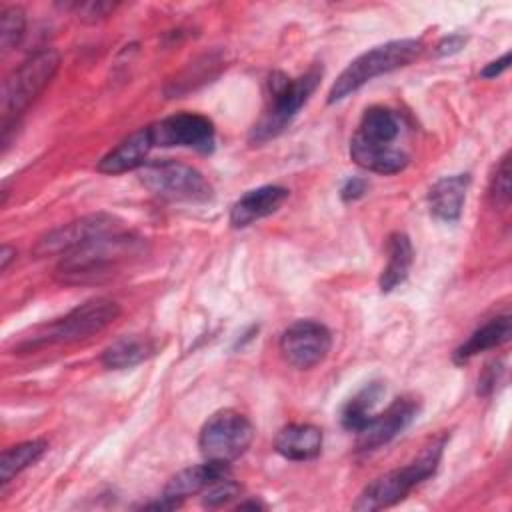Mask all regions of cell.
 Wrapping results in <instances>:
<instances>
[{"label": "cell", "instance_id": "6da1fadb", "mask_svg": "<svg viewBox=\"0 0 512 512\" xmlns=\"http://www.w3.org/2000/svg\"><path fill=\"white\" fill-rule=\"evenodd\" d=\"M142 248L144 240L140 236L118 230L64 254L56 274L62 282H94L116 270L128 258L138 256Z\"/></svg>", "mask_w": 512, "mask_h": 512}, {"label": "cell", "instance_id": "7a4b0ae2", "mask_svg": "<svg viewBox=\"0 0 512 512\" xmlns=\"http://www.w3.org/2000/svg\"><path fill=\"white\" fill-rule=\"evenodd\" d=\"M322 78V68L312 66L308 72L288 78L282 72H274L270 76V96L268 104L258 118V122L250 128L248 140L252 144H264L276 136H280L288 124L294 120L298 110L308 102L312 92L316 90Z\"/></svg>", "mask_w": 512, "mask_h": 512}, {"label": "cell", "instance_id": "3957f363", "mask_svg": "<svg viewBox=\"0 0 512 512\" xmlns=\"http://www.w3.org/2000/svg\"><path fill=\"white\" fill-rule=\"evenodd\" d=\"M422 50H424L422 40L402 38V40H390L386 44H380L362 52L332 82L326 102L336 104L346 96L354 94L356 90H360L364 84H368L376 76L408 66L422 54Z\"/></svg>", "mask_w": 512, "mask_h": 512}, {"label": "cell", "instance_id": "277c9868", "mask_svg": "<svg viewBox=\"0 0 512 512\" xmlns=\"http://www.w3.org/2000/svg\"><path fill=\"white\" fill-rule=\"evenodd\" d=\"M444 444H446V436H440V438L432 440L418 454V458H414L410 464L390 470V472L378 476L376 480H372L360 492V496L356 498L352 508L360 510V512H372V510L390 508V506L398 504L400 500H404L414 486H418L426 478L434 476V472L440 464L442 452H444Z\"/></svg>", "mask_w": 512, "mask_h": 512}, {"label": "cell", "instance_id": "5b68a950", "mask_svg": "<svg viewBox=\"0 0 512 512\" xmlns=\"http://www.w3.org/2000/svg\"><path fill=\"white\" fill-rule=\"evenodd\" d=\"M118 316V302L104 296L86 300L62 318L38 328L32 336H26L18 344V350H34L50 344H70L90 338L110 326Z\"/></svg>", "mask_w": 512, "mask_h": 512}, {"label": "cell", "instance_id": "8992f818", "mask_svg": "<svg viewBox=\"0 0 512 512\" xmlns=\"http://www.w3.org/2000/svg\"><path fill=\"white\" fill-rule=\"evenodd\" d=\"M60 66V54L54 48H44L30 54L14 68L2 86V130L12 128L16 118L38 98L50 84Z\"/></svg>", "mask_w": 512, "mask_h": 512}, {"label": "cell", "instance_id": "52a82bcc", "mask_svg": "<svg viewBox=\"0 0 512 512\" xmlns=\"http://www.w3.org/2000/svg\"><path fill=\"white\" fill-rule=\"evenodd\" d=\"M140 182L154 196L168 202H208L214 196L204 174L176 160H154L140 168Z\"/></svg>", "mask_w": 512, "mask_h": 512}, {"label": "cell", "instance_id": "ba28073f", "mask_svg": "<svg viewBox=\"0 0 512 512\" xmlns=\"http://www.w3.org/2000/svg\"><path fill=\"white\" fill-rule=\"evenodd\" d=\"M254 440V426L238 410L224 408L214 412L198 434V448L206 460L234 462L240 458Z\"/></svg>", "mask_w": 512, "mask_h": 512}, {"label": "cell", "instance_id": "9c48e42d", "mask_svg": "<svg viewBox=\"0 0 512 512\" xmlns=\"http://www.w3.org/2000/svg\"><path fill=\"white\" fill-rule=\"evenodd\" d=\"M118 230H122V220L116 218L114 214H108V212L86 214L82 218H76L68 224H62V226L52 228L50 232L42 234L36 240L32 254L36 258L68 254L84 244H90L96 238H102V236L118 232Z\"/></svg>", "mask_w": 512, "mask_h": 512}, {"label": "cell", "instance_id": "30bf717a", "mask_svg": "<svg viewBox=\"0 0 512 512\" xmlns=\"http://www.w3.org/2000/svg\"><path fill=\"white\" fill-rule=\"evenodd\" d=\"M154 146L190 148L210 154L216 144V130L208 116L196 112H178L148 126Z\"/></svg>", "mask_w": 512, "mask_h": 512}, {"label": "cell", "instance_id": "8fae6325", "mask_svg": "<svg viewBox=\"0 0 512 512\" xmlns=\"http://www.w3.org/2000/svg\"><path fill=\"white\" fill-rule=\"evenodd\" d=\"M330 348L332 334L316 320H296L280 336V352L284 360L298 370H310L320 364Z\"/></svg>", "mask_w": 512, "mask_h": 512}, {"label": "cell", "instance_id": "7c38bea8", "mask_svg": "<svg viewBox=\"0 0 512 512\" xmlns=\"http://www.w3.org/2000/svg\"><path fill=\"white\" fill-rule=\"evenodd\" d=\"M418 410H420V404L414 396L396 398L384 412L374 414L366 422V426L360 432H356L358 450L370 452L388 444L412 424Z\"/></svg>", "mask_w": 512, "mask_h": 512}, {"label": "cell", "instance_id": "4fadbf2b", "mask_svg": "<svg viewBox=\"0 0 512 512\" xmlns=\"http://www.w3.org/2000/svg\"><path fill=\"white\" fill-rule=\"evenodd\" d=\"M290 192L278 184L258 186L242 194L230 208L228 222L232 228H246L270 214H274L286 200Z\"/></svg>", "mask_w": 512, "mask_h": 512}, {"label": "cell", "instance_id": "5bb4252c", "mask_svg": "<svg viewBox=\"0 0 512 512\" xmlns=\"http://www.w3.org/2000/svg\"><path fill=\"white\" fill-rule=\"evenodd\" d=\"M154 148L150 128L144 126L124 138L118 146H114L110 152H106L98 164L96 170L102 174H124L130 170H140L148 160L150 150Z\"/></svg>", "mask_w": 512, "mask_h": 512}, {"label": "cell", "instance_id": "9a60e30c", "mask_svg": "<svg viewBox=\"0 0 512 512\" xmlns=\"http://www.w3.org/2000/svg\"><path fill=\"white\" fill-rule=\"evenodd\" d=\"M226 478H230V464L216 462V460H206L204 464H196V466L184 468L178 474H174L168 480V484L164 486L162 496L182 504V500L188 498L190 494L204 492L212 484H216L220 480H226Z\"/></svg>", "mask_w": 512, "mask_h": 512}, {"label": "cell", "instance_id": "2e32d148", "mask_svg": "<svg viewBox=\"0 0 512 512\" xmlns=\"http://www.w3.org/2000/svg\"><path fill=\"white\" fill-rule=\"evenodd\" d=\"M322 430L314 424H288L274 438V450L292 462L314 460L322 450Z\"/></svg>", "mask_w": 512, "mask_h": 512}, {"label": "cell", "instance_id": "e0dca14e", "mask_svg": "<svg viewBox=\"0 0 512 512\" xmlns=\"http://www.w3.org/2000/svg\"><path fill=\"white\" fill-rule=\"evenodd\" d=\"M350 158L364 170L376 174H398L408 166V154L402 148L364 142L356 136L350 138Z\"/></svg>", "mask_w": 512, "mask_h": 512}, {"label": "cell", "instance_id": "ac0fdd59", "mask_svg": "<svg viewBox=\"0 0 512 512\" xmlns=\"http://www.w3.org/2000/svg\"><path fill=\"white\" fill-rule=\"evenodd\" d=\"M470 186V174L444 176L428 190L430 212L444 222H456L462 214L466 192Z\"/></svg>", "mask_w": 512, "mask_h": 512}, {"label": "cell", "instance_id": "d6986e66", "mask_svg": "<svg viewBox=\"0 0 512 512\" xmlns=\"http://www.w3.org/2000/svg\"><path fill=\"white\" fill-rule=\"evenodd\" d=\"M510 332H512L510 314H500V316L488 320L486 324H482L480 328H476V330L468 336V340H464V342L454 350V354H452L454 364L462 366V364L470 362L476 354L506 344V342L510 340Z\"/></svg>", "mask_w": 512, "mask_h": 512}, {"label": "cell", "instance_id": "ffe728a7", "mask_svg": "<svg viewBox=\"0 0 512 512\" xmlns=\"http://www.w3.org/2000/svg\"><path fill=\"white\" fill-rule=\"evenodd\" d=\"M386 252H388V260H386V266L382 268L378 286L382 292H392L396 286H400L408 278V272L414 260V250H412L410 238L404 232H392L388 236Z\"/></svg>", "mask_w": 512, "mask_h": 512}, {"label": "cell", "instance_id": "44dd1931", "mask_svg": "<svg viewBox=\"0 0 512 512\" xmlns=\"http://www.w3.org/2000/svg\"><path fill=\"white\" fill-rule=\"evenodd\" d=\"M400 128L402 124L394 110L384 106H372L362 114L354 136L364 142L392 146L394 140L400 136Z\"/></svg>", "mask_w": 512, "mask_h": 512}, {"label": "cell", "instance_id": "7402d4cb", "mask_svg": "<svg viewBox=\"0 0 512 512\" xmlns=\"http://www.w3.org/2000/svg\"><path fill=\"white\" fill-rule=\"evenodd\" d=\"M384 396L382 382H370L362 390H358L342 408V426L350 432H360L366 422L374 416V408L378 406L380 398Z\"/></svg>", "mask_w": 512, "mask_h": 512}, {"label": "cell", "instance_id": "603a6c76", "mask_svg": "<svg viewBox=\"0 0 512 512\" xmlns=\"http://www.w3.org/2000/svg\"><path fill=\"white\" fill-rule=\"evenodd\" d=\"M154 346L150 340L140 336H122L114 340L104 352H102V364L108 370H124L140 364L144 358L152 354Z\"/></svg>", "mask_w": 512, "mask_h": 512}, {"label": "cell", "instance_id": "cb8c5ba5", "mask_svg": "<svg viewBox=\"0 0 512 512\" xmlns=\"http://www.w3.org/2000/svg\"><path fill=\"white\" fill-rule=\"evenodd\" d=\"M46 450H48V442L44 438L26 440V442L6 448L0 458V482L8 484L22 470H26L34 462H38Z\"/></svg>", "mask_w": 512, "mask_h": 512}, {"label": "cell", "instance_id": "d4e9b609", "mask_svg": "<svg viewBox=\"0 0 512 512\" xmlns=\"http://www.w3.org/2000/svg\"><path fill=\"white\" fill-rule=\"evenodd\" d=\"M26 30V14L20 6H8L2 10V22H0V44L4 52H10L16 48Z\"/></svg>", "mask_w": 512, "mask_h": 512}, {"label": "cell", "instance_id": "484cf974", "mask_svg": "<svg viewBox=\"0 0 512 512\" xmlns=\"http://www.w3.org/2000/svg\"><path fill=\"white\" fill-rule=\"evenodd\" d=\"M490 198L496 206H508L510 202V154L506 152L490 180Z\"/></svg>", "mask_w": 512, "mask_h": 512}, {"label": "cell", "instance_id": "4316f807", "mask_svg": "<svg viewBox=\"0 0 512 512\" xmlns=\"http://www.w3.org/2000/svg\"><path fill=\"white\" fill-rule=\"evenodd\" d=\"M238 494H240V486L236 482H232L230 478H226V480H220L204 490L202 504L206 508H220V506H226L228 502H232Z\"/></svg>", "mask_w": 512, "mask_h": 512}, {"label": "cell", "instance_id": "83f0119b", "mask_svg": "<svg viewBox=\"0 0 512 512\" xmlns=\"http://www.w3.org/2000/svg\"><path fill=\"white\" fill-rule=\"evenodd\" d=\"M72 8H74V12L78 14V18H80V20L94 24V22H98V20L106 18V16L116 8V4H112V2H96V0H90V2H76Z\"/></svg>", "mask_w": 512, "mask_h": 512}, {"label": "cell", "instance_id": "f1b7e54d", "mask_svg": "<svg viewBox=\"0 0 512 512\" xmlns=\"http://www.w3.org/2000/svg\"><path fill=\"white\" fill-rule=\"evenodd\" d=\"M502 372H504L502 362H492L490 366H486L484 372H482V376L478 378V394L488 396V394L496 388V384H498Z\"/></svg>", "mask_w": 512, "mask_h": 512}, {"label": "cell", "instance_id": "f546056e", "mask_svg": "<svg viewBox=\"0 0 512 512\" xmlns=\"http://www.w3.org/2000/svg\"><path fill=\"white\" fill-rule=\"evenodd\" d=\"M366 190H368V182H366L364 178L352 176V178H348V180L342 184L340 196H342L344 202H354V200L362 198V196L366 194Z\"/></svg>", "mask_w": 512, "mask_h": 512}, {"label": "cell", "instance_id": "4dcf8cb0", "mask_svg": "<svg viewBox=\"0 0 512 512\" xmlns=\"http://www.w3.org/2000/svg\"><path fill=\"white\" fill-rule=\"evenodd\" d=\"M464 44H466V38H464L462 34H450V36H446V38H442V40L438 42L436 52H438L440 56L454 54V52H458L460 48H464Z\"/></svg>", "mask_w": 512, "mask_h": 512}, {"label": "cell", "instance_id": "1f68e13d", "mask_svg": "<svg viewBox=\"0 0 512 512\" xmlns=\"http://www.w3.org/2000/svg\"><path fill=\"white\" fill-rule=\"evenodd\" d=\"M508 66H510V52H506V54H502L498 60H492L490 64H486L480 74H482V78H496V76H500L504 70H508Z\"/></svg>", "mask_w": 512, "mask_h": 512}, {"label": "cell", "instance_id": "d6a6232c", "mask_svg": "<svg viewBox=\"0 0 512 512\" xmlns=\"http://www.w3.org/2000/svg\"><path fill=\"white\" fill-rule=\"evenodd\" d=\"M14 258H16V250H14L12 246L4 244V246H2V252H0V270L4 272V270L8 268V264H10Z\"/></svg>", "mask_w": 512, "mask_h": 512}, {"label": "cell", "instance_id": "836d02e7", "mask_svg": "<svg viewBox=\"0 0 512 512\" xmlns=\"http://www.w3.org/2000/svg\"><path fill=\"white\" fill-rule=\"evenodd\" d=\"M238 508L240 510H244V508H256L258 510V508H266V506L262 502H258V500H252V502H240Z\"/></svg>", "mask_w": 512, "mask_h": 512}]
</instances>
